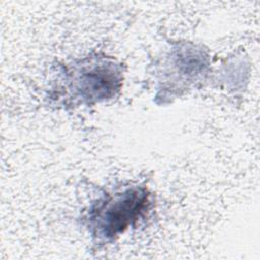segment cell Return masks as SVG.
<instances>
[{
  "label": "cell",
  "instance_id": "1",
  "mask_svg": "<svg viewBox=\"0 0 260 260\" xmlns=\"http://www.w3.org/2000/svg\"><path fill=\"white\" fill-rule=\"evenodd\" d=\"M147 204L148 195L144 188L126 189L122 193L109 196L91 209L90 228L100 237L114 238L136 221Z\"/></svg>",
  "mask_w": 260,
  "mask_h": 260
}]
</instances>
